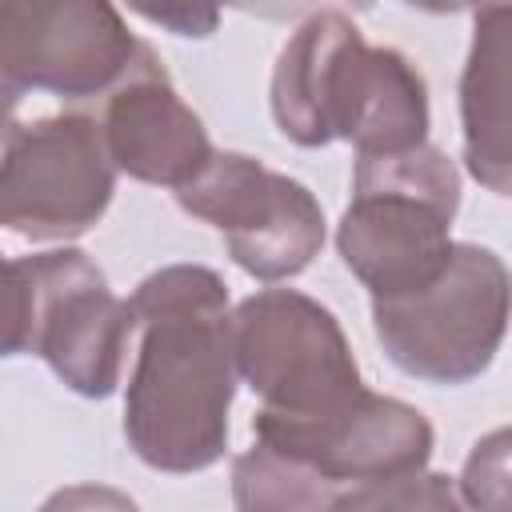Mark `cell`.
I'll return each mask as SVG.
<instances>
[{"mask_svg":"<svg viewBox=\"0 0 512 512\" xmlns=\"http://www.w3.org/2000/svg\"><path fill=\"white\" fill-rule=\"evenodd\" d=\"M128 312L140 332L124 396L128 448L156 472L212 468L236 396L228 284L204 264H168L136 284Z\"/></svg>","mask_w":512,"mask_h":512,"instance_id":"obj_1","label":"cell"},{"mask_svg":"<svg viewBox=\"0 0 512 512\" xmlns=\"http://www.w3.org/2000/svg\"><path fill=\"white\" fill-rule=\"evenodd\" d=\"M272 116L300 148L348 140L356 156H396L428 144V84L404 52L368 44L344 12L320 8L280 48Z\"/></svg>","mask_w":512,"mask_h":512,"instance_id":"obj_2","label":"cell"},{"mask_svg":"<svg viewBox=\"0 0 512 512\" xmlns=\"http://www.w3.org/2000/svg\"><path fill=\"white\" fill-rule=\"evenodd\" d=\"M456 208L460 172L440 148L356 156L352 200L336 224L340 260L372 300L420 292L452 260Z\"/></svg>","mask_w":512,"mask_h":512,"instance_id":"obj_3","label":"cell"},{"mask_svg":"<svg viewBox=\"0 0 512 512\" xmlns=\"http://www.w3.org/2000/svg\"><path fill=\"white\" fill-rule=\"evenodd\" d=\"M372 328L400 372L428 384H468L504 344L508 268L492 248L460 240L432 284L372 300Z\"/></svg>","mask_w":512,"mask_h":512,"instance_id":"obj_4","label":"cell"},{"mask_svg":"<svg viewBox=\"0 0 512 512\" xmlns=\"http://www.w3.org/2000/svg\"><path fill=\"white\" fill-rule=\"evenodd\" d=\"M236 380L260 396L264 416L300 420L364 388L340 320L296 288H260L228 312Z\"/></svg>","mask_w":512,"mask_h":512,"instance_id":"obj_5","label":"cell"},{"mask_svg":"<svg viewBox=\"0 0 512 512\" xmlns=\"http://www.w3.org/2000/svg\"><path fill=\"white\" fill-rule=\"evenodd\" d=\"M116 164L84 112L20 124L0 116V228L24 240H76L112 204Z\"/></svg>","mask_w":512,"mask_h":512,"instance_id":"obj_6","label":"cell"},{"mask_svg":"<svg viewBox=\"0 0 512 512\" xmlns=\"http://www.w3.org/2000/svg\"><path fill=\"white\" fill-rule=\"evenodd\" d=\"M176 204L212 224L228 256L264 284L300 276L324 248L320 200L300 180L244 152H212V160L176 188Z\"/></svg>","mask_w":512,"mask_h":512,"instance_id":"obj_7","label":"cell"},{"mask_svg":"<svg viewBox=\"0 0 512 512\" xmlns=\"http://www.w3.org/2000/svg\"><path fill=\"white\" fill-rule=\"evenodd\" d=\"M32 276V356H40L76 396L104 400L120 384L132 336L128 300H120L100 264L80 248L24 256Z\"/></svg>","mask_w":512,"mask_h":512,"instance_id":"obj_8","label":"cell"},{"mask_svg":"<svg viewBox=\"0 0 512 512\" xmlns=\"http://www.w3.org/2000/svg\"><path fill=\"white\" fill-rule=\"evenodd\" d=\"M136 52L140 40L104 0H0V68L24 92L108 96Z\"/></svg>","mask_w":512,"mask_h":512,"instance_id":"obj_9","label":"cell"},{"mask_svg":"<svg viewBox=\"0 0 512 512\" xmlns=\"http://www.w3.org/2000/svg\"><path fill=\"white\" fill-rule=\"evenodd\" d=\"M252 432L256 444L308 464L340 488L420 472L432 456V424L424 412L372 388H360L344 404L300 420L256 412Z\"/></svg>","mask_w":512,"mask_h":512,"instance_id":"obj_10","label":"cell"},{"mask_svg":"<svg viewBox=\"0 0 512 512\" xmlns=\"http://www.w3.org/2000/svg\"><path fill=\"white\" fill-rule=\"evenodd\" d=\"M100 132L116 172L172 192L184 188L216 152L204 120L172 88L148 44H140L124 80L108 92Z\"/></svg>","mask_w":512,"mask_h":512,"instance_id":"obj_11","label":"cell"},{"mask_svg":"<svg viewBox=\"0 0 512 512\" xmlns=\"http://www.w3.org/2000/svg\"><path fill=\"white\" fill-rule=\"evenodd\" d=\"M508 24L512 8L488 4L476 12L472 48L460 72V124H464V164L496 196L512 188L508 152Z\"/></svg>","mask_w":512,"mask_h":512,"instance_id":"obj_12","label":"cell"},{"mask_svg":"<svg viewBox=\"0 0 512 512\" xmlns=\"http://www.w3.org/2000/svg\"><path fill=\"white\" fill-rule=\"evenodd\" d=\"M340 492V484L264 444H252L232 460L236 512H336Z\"/></svg>","mask_w":512,"mask_h":512,"instance_id":"obj_13","label":"cell"},{"mask_svg":"<svg viewBox=\"0 0 512 512\" xmlns=\"http://www.w3.org/2000/svg\"><path fill=\"white\" fill-rule=\"evenodd\" d=\"M336 512H468L456 484L444 472H404L388 480L348 484Z\"/></svg>","mask_w":512,"mask_h":512,"instance_id":"obj_14","label":"cell"},{"mask_svg":"<svg viewBox=\"0 0 512 512\" xmlns=\"http://www.w3.org/2000/svg\"><path fill=\"white\" fill-rule=\"evenodd\" d=\"M460 496L472 512H512V504H508V428H496L484 440H476V448L460 472Z\"/></svg>","mask_w":512,"mask_h":512,"instance_id":"obj_15","label":"cell"},{"mask_svg":"<svg viewBox=\"0 0 512 512\" xmlns=\"http://www.w3.org/2000/svg\"><path fill=\"white\" fill-rule=\"evenodd\" d=\"M32 348V276L28 260H8L0 252V356H20Z\"/></svg>","mask_w":512,"mask_h":512,"instance_id":"obj_16","label":"cell"},{"mask_svg":"<svg viewBox=\"0 0 512 512\" xmlns=\"http://www.w3.org/2000/svg\"><path fill=\"white\" fill-rule=\"evenodd\" d=\"M36 512H140L136 500L112 484H68L56 488Z\"/></svg>","mask_w":512,"mask_h":512,"instance_id":"obj_17","label":"cell"},{"mask_svg":"<svg viewBox=\"0 0 512 512\" xmlns=\"http://www.w3.org/2000/svg\"><path fill=\"white\" fill-rule=\"evenodd\" d=\"M148 20L176 28V36H208L216 28V12L212 8H140Z\"/></svg>","mask_w":512,"mask_h":512,"instance_id":"obj_18","label":"cell"},{"mask_svg":"<svg viewBox=\"0 0 512 512\" xmlns=\"http://www.w3.org/2000/svg\"><path fill=\"white\" fill-rule=\"evenodd\" d=\"M20 100H24V88H20V84H12V80H8V72L0 68V116H12Z\"/></svg>","mask_w":512,"mask_h":512,"instance_id":"obj_19","label":"cell"}]
</instances>
